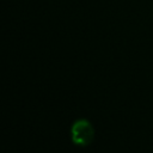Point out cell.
I'll return each mask as SVG.
<instances>
[{
    "label": "cell",
    "mask_w": 153,
    "mask_h": 153,
    "mask_svg": "<svg viewBox=\"0 0 153 153\" xmlns=\"http://www.w3.org/2000/svg\"><path fill=\"white\" fill-rule=\"evenodd\" d=\"M94 127L86 118H79L73 122L71 127V139L76 146H88L94 139Z\"/></svg>",
    "instance_id": "obj_1"
}]
</instances>
